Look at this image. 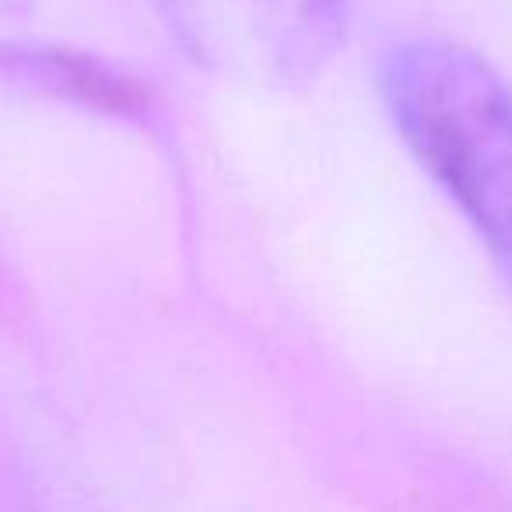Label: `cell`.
Returning <instances> with one entry per match:
<instances>
[{"instance_id":"cell-1","label":"cell","mask_w":512,"mask_h":512,"mask_svg":"<svg viewBox=\"0 0 512 512\" xmlns=\"http://www.w3.org/2000/svg\"><path fill=\"white\" fill-rule=\"evenodd\" d=\"M404 144L460 207L512 285V88L453 39H407L379 67Z\"/></svg>"},{"instance_id":"cell-2","label":"cell","mask_w":512,"mask_h":512,"mask_svg":"<svg viewBox=\"0 0 512 512\" xmlns=\"http://www.w3.org/2000/svg\"><path fill=\"white\" fill-rule=\"evenodd\" d=\"M169 36L221 81L295 88L348 39V0H151Z\"/></svg>"}]
</instances>
